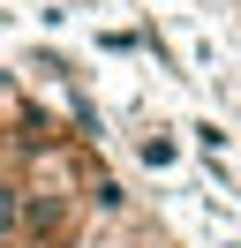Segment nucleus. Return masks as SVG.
<instances>
[{
  "label": "nucleus",
  "instance_id": "obj_1",
  "mask_svg": "<svg viewBox=\"0 0 241 248\" xmlns=\"http://www.w3.org/2000/svg\"><path fill=\"white\" fill-rule=\"evenodd\" d=\"M15 226H23V188H0V241H15Z\"/></svg>",
  "mask_w": 241,
  "mask_h": 248
}]
</instances>
